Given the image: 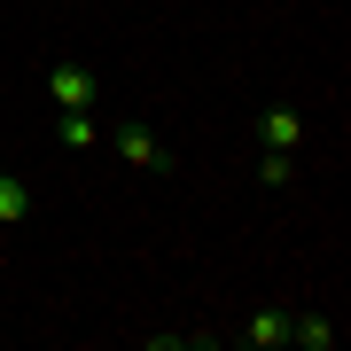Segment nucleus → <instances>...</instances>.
Masks as SVG:
<instances>
[{
    "mask_svg": "<svg viewBox=\"0 0 351 351\" xmlns=\"http://www.w3.org/2000/svg\"><path fill=\"white\" fill-rule=\"evenodd\" d=\"M55 133H63V149H94V110H63V117H55Z\"/></svg>",
    "mask_w": 351,
    "mask_h": 351,
    "instance_id": "6",
    "label": "nucleus"
},
{
    "mask_svg": "<svg viewBox=\"0 0 351 351\" xmlns=\"http://www.w3.org/2000/svg\"><path fill=\"white\" fill-rule=\"evenodd\" d=\"M242 343H258V351H281V343H289V313H274V304H258V313L242 320Z\"/></svg>",
    "mask_w": 351,
    "mask_h": 351,
    "instance_id": "3",
    "label": "nucleus"
},
{
    "mask_svg": "<svg viewBox=\"0 0 351 351\" xmlns=\"http://www.w3.org/2000/svg\"><path fill=\"white\" fill-rule=\"evenodd\" d=\"M32 211V195H24V180H16V172H0V226H16V219H24Z\"/></svg>",
    "mask_w": 351,
    "mask_h": 351,
    "instance_id": "7",
    "label": "nucleus"
},
{
    "mask_svg": "<svg viewBox=\"0 0 351 351\" xmlns=\"http://www.w3.org/2000/svg\"><path fill=\"white\" fill-rule=\"evenodd\" d=\"M258 180H265V188H289V149H265L258 156Z\"/></svg>",
    "mask_w": 351,
    "mask_h": 351,
    "instance_id": "8",
    "label": "nucleus"
},
{
    "mask_svg": "<svg viewBox=\"0 0 351 351\" xmlns=\"http://www.w3.org/2000/svg\"><path fill=\"white\" fill-rule=\"evenodd\" d=\"M258 141H265V149H297V141H304V117L297 110H258Z\"/></svg>",
    "mask_w": 351,
    "mask_h": 351,
    "instance_id": "4",
    "label": "nucleus"
},
{
    "mask_svg": "<svg viewBox=\"0 0 351 351\" xmlns=\"http://www.w3.org/2000/svg\"><path fill=\"white\" fill-rule=\"evenodd\" d=\"M47 94H55V110H94L101 78H94L86 63H55V71H47Z\"/></svg>",
    "mask_w": 351,
    "mask_h": 351,
    "instance_id": "2",
    "label": "nucleus"
},
{
    "mask_svg": "<svg viewBox=\"0 0 351 351\" xmlns=\"http://www.w3.org/2000/svg\"><path fill=\"white\" fill-rule=\"evenodd\" d=\"M289 343H304V351H336V320H328V313L289 320Z\"/></svg>",
    "mask_w": 351,
    "mask_h": 351,
    "instance_id": "5",
    "label": "nucleus"
},
{
    "mask_svg": "<svg viewBox=\"0 0 351 351\" xmlns=\"http://www.w3.org/2000/svg\"><path fill=\"white\" fill-rule=\"evenodd\" d=\"M110 149L125 156L133 172H172V149H164V141H156L149 125H117V133H110Z\"/></svg>",
    "mask_w": 351,
    "mask_h": 351,
    "instance_id": "1",
    "label": "nucleus"
}]
</instances>
